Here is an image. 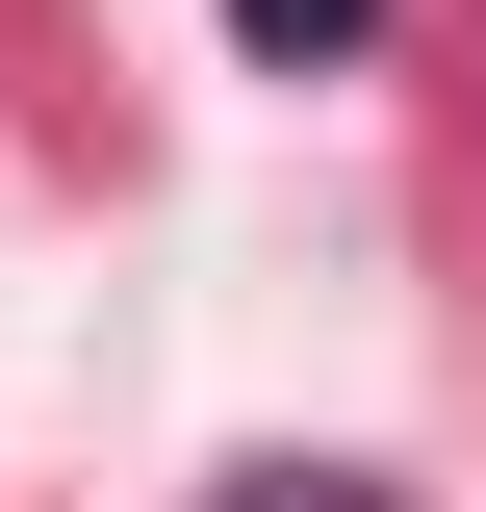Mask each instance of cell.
<instances>
[{
	"mask_svg": "<svg viewBox=\"0 0 486 512\" xmlns=\"http://www.w3.org/2000/svg\"><path fill=\"white\" fill-rule=\"evenodd\" d=\"M205 512H410L384 461H256V487H205Z\"/></svg>",
	"mask_w": 486,
	"mask_h": 512,
	"instance_id": "cell-1",
	"label": "cell"
},
{
	"mask_svg": "<svg viewBox=\"0 0 486 512\" xmlns=\"http://www.w3.org/2000/svg\"><path fill=\"white\" fill-rule=\"evenodd\" d=\"M359 26H384V0H231V52H282V77H307V52H359Z\"/></svg>",
	"mask_w": 486,
	"mask_h": 512,
	"instance_id": "cell-2",
	"label": "cell"
}]
</instances>
